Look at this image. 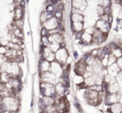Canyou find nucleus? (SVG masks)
<instances>
[{
    "label": "nucleus",
    "instance_id": "nucleus-1",
    "mask_svg": "<svg viewBox=\"0 0 122 113\" xmlns=\"http://www.w3.org/2000/svg\"><path fill=\"white\" fill-rule=\"evenodd\" d=\"M40 94L42 96H50V97H54L56 95L55 89H54V85L49 84V83H45L41 81L40 84Z\"/></svg>",
    "mask_w": 122,
    "mask_h": 113
},
{
    "label": "nucleus",
    "instance_id": "nucleus-2",
    "mask_svg": "<svg viewBox=\"0 0 122 113\" xmlns=\"http://www.w3.org/2000/svg\"><path fill=\"white\" fill-rule=\"evenodd\" d=\"M69 55H70V54H69V50L67 49V48L61 47L54 53V59H55L54 60L57 61L58 63H59L62 65L65 64Z\"/></svg>",
    "mask_w": 122,
    "mask_h": 113
},
{
    "label": "nucleus",
    "instance_id": "nucleus-3",
    "mask_svg": "<svg viewBox=\"0 0 122 113\" xmlns=\"http://www.w3.org/2000/svg\"><path fill=\"white\" fill-rule=\"evenodd\" d=\"M40 79L42 82L55 85L56 83H57V80L59 79V78H58L54 73L50 72V71H47V72L40 73Z\"/></svg>",
    "mask_w": 122,
    "mask_h": 113
},
{
    "label": "nucleus",
    "instance_id": "nucleus-4",
    "mask_svg": "<svg viewBox=\"0 0 122 113\" xmlns=\"http://www.w3.org/2000/svg\"><path fill=\"white\" fill-rule=\"evenodd\" d=\"M70 5L71 8L79 9L84 14L88 8V0H70Z\"/></svg>",
    "mask_w": 122,
    "mask_h": 113
},
{
    "label": "nucleus",
    "instance_id": "nucleus-5",
    "mask_svg": "<svg viewBox=\"0 0 122 113\" xmlns=\"http://www.w3.org/2000/svg\"><path fill=\"white\" fill-rule=\"evenodd\" d=\"M95 28L98 30H100V32L104 33V34H109L111 26L106 21H104L100 19H98L95 23Z\"/></svg>",
    "mask_w": 122,
    "mask_h": 113
},
{
    "label": "nucleus",
    "instance_id": "nucleus-6",
    "mask_svg": "<svg viewBox=\"0 0 122 113\" xmlns=\"http://www.w3.org/2000/svg\"><path fill=\"white\" fill-rule=\"evenodd\" d=\"M105 99L106 104H108V105L115 104V103L120 102V92H118V93L106 92V94H105Z\"/></svg>",
    "mask_w": 122,
    "mask_h": 113
},
{
    "label": "nucleus",
    "instance_id": "nucleus-7",
    "mask_svg": "<svg viewBox=\"0 0 122 113\" xmlns=\"http://www.w3.org/2000/svg\"><path fill=\"white\" fill-rule=\"evenodd\" d=\"M86 66L87 65L85 63V61L81 58L80 60H78L75 63V68H74V71H75V75H83L85 70H86Z\"/></svg>",
    "mask_w": 122,
    "mask_h": 113
},
{
    "label": "nucleus",
    "instance_id": "nucleus-8",
    "mask_svg": "<svg viewBox=\"0 0 122 113\" xmlns=\"http://www.w3.org/2000/svg\"><path fill=\"white\" fill-rule=\"evenodd\" d=\"M49 71L52 73H54L58 78H59L62 75V73H63V69H62V65H61L59 63H58L57 61H52L50 63V69Z\"/></svg>",
    "mask_w": 122,
    "mask_h": 113
},
{
    "label": "nucleus",
    "instance_id": "nucleus-9",
    "mask_svg": "<svg viewBox=\"0 0 122 113\" xmlns=\"http://www.w3.org/2000/svg\"><path fill=\"white\" fill-rule=\"evenodd\" d=\"M41 25L45 28L46 29H48L49 31L52 30V29H56V28H58V26H59V20H57V19L53 16L50 19L46 20L44 23H43Z\"/></svg>",
    "mask_w": 122,
    "mask_h": 113
},
{
    "label": "nucleus",
    "instance_id": "nucleus-10",
    "mask_svg": "<svg viewBox=\"0 0 122 113\" xmlns=\"http://www.w3.org/2000/svg\"><path fill=\"white\" fill-rule=\"evenodd\" d=\"M24 15H25V10L24 8H22L20 5H17L14 7V10H13V19L14 20L24 19Z\"/></svg>",
    "mask_w": 122,
    "mask_h": 113
},
{
    "label": "nucleus",
    "instance_id": "nucleus-11",
    "mask_svg": "<svg viewBox=\"0 0 122 113\" xmlns=\"http://www.w3.org/2000/svg\"><path fill=\"white\" fill-rule=\"evenodd\" d=\"M92 40H93V36L92 34H88V33L83 32L81 33V36H80V44L81 45H90L92 44Z\"/></svg>",
    "mask_w": 122,
    "mask_h": 113
},
{
    "label": "nucleus",
    "instance_id": "nucleus-12",
    "mask_svg": "<svg viewBox=\"0 0 122 113\" xmlns=\"http://www.w3.org/2000/svg\"><path fill=\"white\" fill-rule=\"evenodd\" d=\"M85 24L84 22H70V29L73 33H80L84 31Z\"/></svg>",
    "mask_w": 122,
    "mask_h": 113
},
{
    "label": "nucleus",
    "instance_id": "nucleus-13",
    "mask_svg": "<svg viewBox=\"0 0 122 113\" xmlns=\"http://www.w3.org/2000/svg\"><path fill=\"white\" fill-rule=\"evenodd\" d=\"M106 70H107V73H108L110 75L113 76V77H115V76L117 75V74H118L120 71H121V69L117 65L116 63H114V64L107 66Z\"/></svg>",
    "mask_w": 122,
    "mask_h": 113
},
{
    "label": "nucleus",
    "instance_id": "nucleus-14",
    "mask_svg": "<svg viewBox=\"0 0 122 113\" xmlns=\"http://www.w3.org/2000/svg\"><path fill=\"white\" fill-rule=\"evenodd\" d=\"M49 69H50V62H49V61L45 60V59H39V71H40V73L49 71Z\"/></svg>",
    "mask_w": 122,
    "mask_h": 113
},
{
    "label": "nucleus",
    "instance_id": "nucleus-15",
    "mask_svg": "<svg viewBox=\"0 0 122 113\" xmlns=\"http://www.w3.org/2000/svg\"><path fill=\"white\" fill-rule=\"evenodd\" d=\"M70 22H84L85 15L81 13H70Z\"/></svg>",
    "mask_w": 122,
    "mask_h": 113
},
{
    "label": "nucleus",
    "instance_id": "nucleus-16",
    "mask_svg": "<svg viewBox=\"0 0 122 113\" xmlns=\"http://www.w3.org/2000/svg\"><path fill=\"white\" fill-rule=\"evenodd\" d=\"M51 17H53V14L44 10L40 13V14H39V22H40V24H42L43 23H44L46 20H48L49 19H50Z\"/></svg>",
    "mask_w": 122,
    "mask_h": 113
},
{
    "label": "nucleus",
    "instance_id": "nucleus-17",
    "mask_svg": "<svg viewBox=\"0 0 122 113\" xmlns=\"http://www.w3.org/2000/svg\"><path fill=\"white\" fill-rule=\"evenodd\" d=\"M111 107L110 108V111L112 113H121V105L120 102L115 103V104L110 105Z\"/></svg>",
    "mask_w": 122,
    "mask_h": 113
},
{
    "label": "nucleus",
    "instance_id": "nucleus-18",
    "mask_svg": "<svg viewBox=\"0 0 122 113\" xmlns=\"http://www.w3.org/2000/svg\"><path fill=\"white\" fill-rule=\"evenodd\" d=\"M10 78V75L7 72H0V81H1V84H5V83L9 82Z\"/></svg>",
    "mask_w": 122,
    "mask_h": 113
},
{
    "label": "nucleus",
    "instance_id": "nucleus-19",
    "mask_svg": "<svg viewBox=\"0 0 122 113\" xmlns=\"http://www.w3.org/2000/svg\"><path fill=\"white\" fill-rule=\"evenodd\" d=\"M84 80H85V78H84L83 75H75V76L74 77V83L77 86H79L81 84H83Z\"/></svg>",
    "mask_w": 122,
    "mask_h": 113
},
{
    "label": "nucleus",
    "instance_id": "nucleus-20",
    "mask_svg": "<svg viewBox=\"0 0 122 113\" xmlns=\"http://www.w3.org/2000/svg\"><path fill=\"white\" fill-rule=\"evenodd\" d=\"M64 15H65L64 11H61V10H54V12L53 13V16L59 21L64 19Z\"/></svg>",
    "mask_w": 122,
    "mask_h": 113
},
{
    "label": "nucleus",
    "instance_id": "nucleus-21",
    "mask_svg": "<svg viewBox=\"0 0 122 113\" xmlns=\"http://www.w3.org/2000/svg\"><path fill=\"white\" fill-rule=\"evenodd\" d=\"M47 47L49 48L53 53H55L59 48H61L60 44H58V43H49V45H48Z\"/></svg>",
    "mask_w": 122,
    "mask_h": 113
},
{
    "label": "nucleus",
    "instance_id": "nucleus-22",
    "mask_svg": "<svg viewBox=\"0 0 122 113\" xmlns=\"http://www.w3.org/2000/svg\"><path fill=\"white\" fill-rule=\"evenodd\" d=\"M41 46H44V47H47L49 44V39H48V36H42L41 37V41H40Z\"/></svg>",
    "mask_w": 122,
    "mask_h": 113
},
{
    "label": "nucleus",
    "instance_id": "nucleus-23",
    "mask_svg": "<svg viewBox=\"0 0 122 113\" xmlns=\"http://www.w3.org/2000/svg\"><path fill=\"white\" fill-rule=\"evenodd\" d=\"M40 35H41V37H42V36L49 35V30L46 29L44 27H43L42 25H41V27H40Z\"/></svg>",
    "mask_w": 122,
    "mask_h": 113
},
{
    "label": "nucleus",
    "instance_id": "nucleus-24",
    "mask_svg": "<svg viewBox=\"0 0 122 113\" xmlns=\"http://www.w3.org/2000/svg\"><path fill=\"white\" fill-rule=\"evenodd\" d=\"M7 50H8L7 46H4V45L0 46V54H5Z\"/></svg>",
    "mask_w": 122,
    "mask_h": 113
},
{
    "label": "nucleus",
    "instance_id": "nucleus-25",
    "mask_svg": "<svg viewBox=\"0 0 122 113\" xmlns=\"http://www.w3.org/2000/svg\"><path fill=\"white\" fill-rule=\"evenodd\" d=\"M73 55H74V58H75V59H79V54H78V52L77 51H74L73 52Z\"/></svg>",
    "mask_w": 122,
    "mask_h": 113
},
{
    "label": "nucleus",
    "instance_id": "nucleus-26",
    "mask_svg": "<svg viewBox=\"0 0 122 113\" xmlns=\"http://www.w3.org/2000/svg\"><path fill=\"white\" fill-rule=\"evenodd\" d=\"M20 1L21 0H14V2H15V3H19Z\"/></svg>",
    "mask_w": 122,
    "mask_h": 113
},
{
    "label": "nucleus",
    "instance_id": "nucleus-27",
    "mask_svg": "<svg viewBox=\"0 0 122 113\" xmlns=\"http://www.w3.org/2000/svg\"><path fill=\"white\" fill-rule=\"evenodd\" d=\"M0 46H1V43H0Z\"/></svg>",
    "mask_w": 122,
    "mask_h": 113
}]
</instances>
